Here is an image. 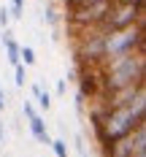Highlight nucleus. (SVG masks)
I'll list each match as a JSON object with an SVG mask.
<instances>
[{"instance_id": "f257e3e1", "label": "nucleus", "mask_w": 146, "mask_h": 157, "mask_svg": "<svg viewBox=\"0 0 146 157\" xmlns=\"http://www.w3.org/2000/svg\"><path fill=\"white\" fill-rule=\"evenodd\" d=\"M89 119H92V130L100 144V149H106L108 144L125 138L135 127L146 125V92L138 95L130 106H119V109H100L92 106L89 109Z\"/></svg>"}, {"instance_id": "f03ea898", "label": "nucleus", "mask_w": 146, "mask_h": 157, "mask_svg": "<svg viewBox=\"0 0 146 157\" xmlns=\"http://www.w3.org/2000/svg\"><path fill=\"white\" fill-rule=\"evenodd\" d=\"M97 78H100V92H111L127 84L146 81V52H133V54L106 60L97 68Z\"/></svg>"}, {"instance_id": "7ed1b4c3", "label": "nucleus", "mask_w": 146, "mask_h": 157, "mask_svg": "<svg viewBox=\"0 0 146 157\" xmlns=\"http://www.w3.org/2000/svg\"><path fill=\"white\" fill-rule=\"evenodd\" d=\"M144 46H146V27L144 25H133V27H125V30L103 33V57L106 60L122 57V54H133V52H144Z\"/></svg>"}, {"instance_id": "20e7f679", "label": "nucleus", "mask_w": 146, "mask_h": 157, "mask_svg": "<svg viewBox=\"0 0 146 157\" xmlns=\"http://www.w3.org/2000/svg\"><path fill=\"white\" fill-rule=\"evenodd\" d=\"M133 25H144L146 27V16H144V6H130V3H111L108 11L103 16L100 27L97 30L103 33H114V30H125V27H133Z\"/></svg>"}, {"instance_id": "39448f33", "label": "nucleus", "mask_w": 146, "mask_h": 157, "mask_svg": "<svg viewBox=\"0 0 146 157\" xmlns=\"http://www.w3.org/2000/svg\"><path fill=\"white\" fill-rule=\"evenodd\" d=\"M76 60L81 68H100L103 65V30L76 33Z\"/></svg>"}, {"instance_id": "423d86ee", "label": "nucleus", "mask_w": 146, "mask_h": 157, "mask_svg": "<svg viewBox=\"0 0 146 157\" xmlns=\"http://www.w3.org/2000/svg\"><path fill=\"white\" fill-rule=\"evenodd\" d=\"M100 152H103V157H135V155H141V152H146V125L135 127L133 133H127L125 138L108 144Z\"/></svg>"}, {"instance_id": "0eeeda50", "label": "nucleus", "mask_w": 146, "mask_h": 157, "mask_svg": "<svg viewBox=\"0 0 146 157\" xmlns=\"http://www.w3.org/2000/svg\"><path fill=\"white\" fill-rule=\"evenodd\" d=\"M22 111H24V117H27V125H30L32 138H35L38 144H43V146H49V144H51V136H49V130H46L43 117L35 111V106H32V103H24V106H22Z\"/></svg>"}, {"instance_id": "6e6552de", "label": "nucleus", "mask_w": 146, "mask_h": 157, "mask_svg": "<svg viewBox=\"0 0 146 157\" xmlns=\"http://www.w3.org/2000/svg\"><path fill=\"white\" fill-rule=\"evenodd\" d=\"M79 81V95L87 100H97L100 98V78H97V68H81V76H76Z\"/></svg>"}, {"instance_id": "1a4fd4ad", "label": "nucleus", "mask_w": 146, "mask_h": 157, "mask_svg": "<svg viewBox=\"0 0 146 157\" xmlns=\"http://www.w3.org/2000/svg\"><path fill=\"white\" fill-rule=\"evenodd\" d=\"M30 92H32V98H35V103H38L41 111L51 109V92H49V90H43L41 84H30Z\"/></svg>"}, {"instance_id": "9d476101", "label": "nucleus", "mask_w": 146, "mask_h": 157, "mask_svg": "<svg viewBox=\"0 0 146 157\" xmlns=\"http://www.w3.org/2000/svg\"><path fill=\"white\" fill-rule=\"evenodd\" d=\"M19 63L24 65V68L35 65V52H32V46H27V44H22V46H19Z\"/></svg>"}, {"instance_id": "9b49d317", "label": "nucleus", "mask_w": 146, "mask_h": 157, "mask_svg": "<svg viewBox=\"0 0 146 157\" xmlns=\"http://www.w3.org/2000/svg\"><path fill=\"white\" fill-rule=\"evenodd\" d=\"M51 152H54V157H70V149H68V141L65 138H51Z\"/></svg>"}, {"instance_id": "f8f14e48", "label": "nucleus", "mask_w": 146, "mask_h": 157, "mask_svg": "<svg viewBox=\"0 0 146 157\" xmlns=\"http://www.w3.org/2000/svg\"><path fill=\"white\" fill-rule=\"evenodd\" d=\"M8 14H11V19H22L24 16V0H8Z\"/></svg>"}, {"instance_id": "ddd939ff", "label": "nucleus", "mask_w": 146, "mask_h": 157, "mask_svg": "<svg viewBox=\"0 0 146 157\" xmlns=\"http://www.w3.org/2000/svg\"><path fill=\"white\" fill-rule=\"evenodd\" d=\"M14 84L16 87H24L27 84V68L19 63V65H14Z\"/></svg>"}, {"instance_id": "4468645a", "label": "nucleus", "mask_w": 146, "mask_h": 157, "mask_svg": "<svg viewBox=\"0 0 146 157\" xmlns=\"http://www.w3.org/2000/svg\"><path fill=\"white\" fill-rule=\"evenodd\" d=\"M43 22L51 25V27H57V25H60V11H57L54 6H49L46 11H43Z\"/></svg>"}, {"instance_id": "2eb2a0df", "label": "nucleus", "mask_w": 146, "mask_h": 157, "mask_svg": "<svg viewBox=\"0 0 146 157\" xmlns=\"http://www.w3.org/2000/svg\"><path fill=\"white\" fill-rule=\"evenodd\" d=\"M8 25H11V14L6 6H0V30H8Z\"/></svg>"}, {"instance_id": "dca6fc26", "label": "nucleus", "mask_w": 146, "mask_h": 157, "mask_svg": "<svg viewBox=\"0 0 146 157\" xmlns=\"http://www.w3.org/2000/svg\"><path fill=\"white\" fill-rule=\"evenodd\" d=\"M54 92H57V95H65V92H68V81H65V78H57V87H54Z\"/></svg>"}, {"instance_id": "f3484780", "label": "nucleus", "mask_w": 146, "mask_h": 157, "mask_svg": "<svg viewBox=\"0 0 146 157\" xmlns=\"http://www.w3.org/2000/svg\"><path fill=\"white\" fill-rule=\"evenodd\" d=\"M0 111H6V92H3V87H0Z\"/></svg>"}, {"instance_id": "a211bd4d", "label": "nucleus", "mask_w": 146, "mask_h": 157, "mask_svg": "<svg viewBox=\"0 0 146 157\" xmlns=\"http://www.w3.org/2000/svg\"><path fill=\"white\" fill-rule=\"evenodd\" d=\"M119 3H130V6H144V0H119Z\"/></svg>"}, {"instance_id": "6ab92c4d", "label": "nucleus", "mask_w": 146, "mask_h": 157, "mask_svg": "<svg viewBox=\"0 0 146 157\" xmlns=\"http://www.w3.org/2000/svg\"><path fill=\"white\" fill-rule=\"evenodd\" d=\"M87 3H103V6H111V3H116V0H87Z\"/></svg>"}, {"instance_id": "aec40b11", "label": "nucleus", "mask_w": 146, "mask_h": 157, "mask_svg": "<svg viewBox=\"0 0 146 157\" xmlns=\"http://www.w3.org/2000/svg\"><path fill=\"white\" fill-rule=\"evenodd\" d=\"M3 138H6V130H3V125H0V146H3Z\"/></svg>"}, {"instance_id": "412c9836", "label": "nucleus", "mask_w": 146, "mask_h": 157, "mask_svg": "<svg viewBox=\"0 0 146 157\" xmlns=\"http://www.w3.org/2000/svg\"><path fill=\"white\" fill-rule=\"evenodd\" d=\"M70 3H76V0H65V6H70Z\"/></svg>"}, {"instance_id": "4be33fe9", "label": "nucleus", "mask_w": 146, "mask_h": 157, "mask_svg": "<svg viewBox=\"0 0 146 157\" xmlns=\"http://www.w3.org/2000/svg\"><path fill=\"white\" fill-rule=\"evenodd\" d=\"M135 157H146V152H141V155H135Z\"/></svg>"}, {"instance_id": "5701e85b", "label": "nucleus", "mask_w": 146, "mask_h": 157, "mask_svg": "<svg viewBox=\"0 0 146 157\" xmlns=\"http://www.w3.org/2000/svg\"><path fill=\"white\" fill-rule=\"evenodd\" d=\"M79 155H81V157H87V152H79Z\"/></svg>"}]
</instances>
